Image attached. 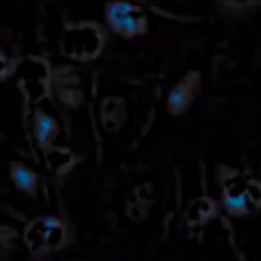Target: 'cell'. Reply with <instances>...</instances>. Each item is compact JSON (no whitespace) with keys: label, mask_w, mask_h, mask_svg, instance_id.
Returning a JSON list of instances; mask_svg holds the SVG:
<instances>
[{"label":"cell","mask_w":261,"mask_h":261,"mask_svg":"<svg viewBox=\"0 0 261 261\" xmlns=\"http://www.w3.org/2000/svg\"><path fill=\"white\" fill-rule=\"evenodd\" d=\"M106 18H108L111 29L122 36H136L145 31L143 11L125 0L111 2L106 9Z\"/></svg>","instance_id":"6da1fadb"},{"label":"cell","mask_w":261,"mask_h":261,"mask_svg":"<svg viewBox=\"0 0 261 261\" xmlns=\"http://www.w3.org/2000/svg\"><path fill=\"white\" fill-rule=\"evenodd\" d=\"M65 231L63 225L54 218H45L33 225L27 231V243H31L34 250L41 249H56L63 243Z\"/></svg>","instance_id":"7a4b0ae2"},{"label":"cell","mask_w":261,"mask_h":261,"mask_svg":"<svg viewBox=\"0 0 261 261\" xmlns=\"http://www.w3.org/2000/svg\"><path fill=\"white\" fill-rule=\"evenodd\" d=\"M193 93H195V84L190 83V79H185L170 91V95H168V109H170L174 115L182 113L190 106V102H192Z\"/></svg>","instance_id":"3957f363"},{"label":"cell","mask_w":261,"mask_h":261,"mask_svg":"<svg viewBox=\"0 0 261 261\" xmlns=\"http://www.w3.org/2000/svg\"><path fill=\"white\" fill-rule=\"evenodd\" d=\"M34 135L36 140L41 145H47L54 140V136L58 135V123L52 116L45 115V113H38L34 118Z\"/></svg>","instance_id":"277c9868"},{"label":"cell","mask_w":261,"mask_h":261,"mask_svg":"<svg viewBox=\"0 0 261 261\" xmlns=\"http://www.w3.org/2000/svg\"><path fill=\"white\" fill-rule=\"evenodd\" d=\"M11 179L16 185V188H20L22 192H27V193L34 192L36 182H38L36 174H34L31 168L23 167V165H20V163H15L11 167Z\"/></svg>","instance_id":"5b68a950"},{"label":"cell","mask_w":261,"mask_h":261,"mask_svg":"<svg viewBox=\"0 0 261 261\" xmlns=\"http://www.w3.org/2000/svg\"><path fill=\"white\" fill-rule=\"evenodd\" d=\"M224 204H225V207L234 215L247 213V211H249V195L242 192H231L225 195Z\"/></svg>","instance_id":"8992f818"}]
</instances>
